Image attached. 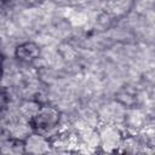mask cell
Here are the masks:
<instances>
[{"label": "cell", "instance_id": "obj_5", "mask_svg": "<svg viewBox=\"0 0 155 155\" xmlns=\"http://www.w3.org/2000/svg\"><path fill=\"white\" fill-rule=\"evenodd\" d=\"M15 56L22 62H34L39 59L40 47L35 42H23L15 50Z\"/></svg>", "mask_w": 155, "mask_h": 155}, {"label": "cell", "instance_id": "obj_4", "mask_svg": "<svg viewBox=\"0 0 155 155\" xmlns=\"http://www.w3.org/2000/svg\"><path fill=\"white\" fill-rule=\"evenodd\" d=\"M51 143L48 138L41 133H30L24 139V149L28 154H45L50 151Z\"/></svg>", "mask_w": 155, "mask_h": 155}, {"label": "cell", "instance_id": "obj_2", "mask_svg": "<svg viewBox=\"0 0 155 155\" xmlns=\"http://www.w3.org/2000/svg\"><path fill=\"white\" fill-rule=\"evenodd\" d=\"M99 137H101V147L105 151H113L121 147V143L124 140L122 133L120 128L116 126V124H108L105 122L102 125L98 130Z\"/></svg>", "mask_w": 155, "mask_h": 155}, {"label": "cell", "instance_id": "obj_9", "mask_svg": "<svg viewBox=\"0 0 155 155\" xmlns=\"http://www.w3.org/2000/svg\"><path fill=\"white\" fill-rule=\"evenodd\" d=\"M67 18L74 25H82V24H85L87 22V13H85L81 10L69 8L67 11Z\"/></svg>", "mask_w": 155, "mask_h": 155}, {"label": "cell", "instance_id": "obj_1", "mask_svg": "<svg viewBox=\"0 0 155 155\" xmlns=\"http://www.w3.org/2000/svg\"><path fill=\"white\" fill-rule=\"evenodd\" d=\"M31 121L34 124V127L39 131V133L46 136L47 138L48 136H57L56 127L59 125L61 113L53 107L44 105Z\"/></svg>", "mask_w": 155, "mask_h": 155}, {"label": "cell", "instance_id": "obj_3", "mask_svg": "<svg viewBox=\"0 0 155 155\" xmlns=\"http://www.w3.org/2000/svg\"><path fill=\"white\" fill-rule=\"evenodd\" d=\"M126 110L127 109L125 104L119 102H110L101 109L99 115L101 119L108 124H119V122H124Z\"/></svg>", "mask_w": 155, "mask_h": 155}, {"label": "cell", "instance_id": "obj_7", "mask_svg": "<svg viewBox=\"0 0 155 155\" xmlns=\"http://www.w3.org/2000/svg\"><path fill=\"white\" fill-rule=\"evenodd\" d=\"M79 138L82 145L87 148H96L101 147V137L99 132L94 127H82L79 130Z\"/></svg>", "mask_w": 155, "mask_h": 155}, {"label": "cell", "instance_id": "obj_8", "mask_svg": "<svg viewBox=\"0 0 155 155\" xmlns=\"http://www.w3.org/2000/svg\"><path fill=\"white\" fill-rule=\"evenodd\" d=\"M41 105L36 101H25L18 108V114L25 120H33L40 111Z\"/></svg>", "mask_w": 155, "mask_h": 155}, {"label": "cell", "instance_id": "obj_6", "mask_svg": "<svg viewBox=\"0 0 155 155\" xmlns=\"http://www.w3.org/2000/svg\"><path fill=\"white\" fill-rule=\"evenodd\" d=\"M124 124L128 130L139 131L147 124V115L140 109H128L126 110Z\"/></svg>", "mask_w": 155, "mask_h": 155}]
</instances>
